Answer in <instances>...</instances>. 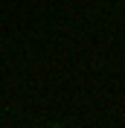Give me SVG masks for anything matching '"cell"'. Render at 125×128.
<instances>
[{
  "instance_id": "6da1fadb",
  "label": "cell",
  "mask_w": 125,
  "mask_h": 128,
  "mask_svg": "<svg viewBox=\"0 0 125 128\" xmlns=\"http://www.w3.org/2000/svg\"><path fill=\"white\" fill-rule=\"evenodd\" d=\"M50 128H64V125H61V122H52V125H50Z\"/></svg>"
}]
</instances>
